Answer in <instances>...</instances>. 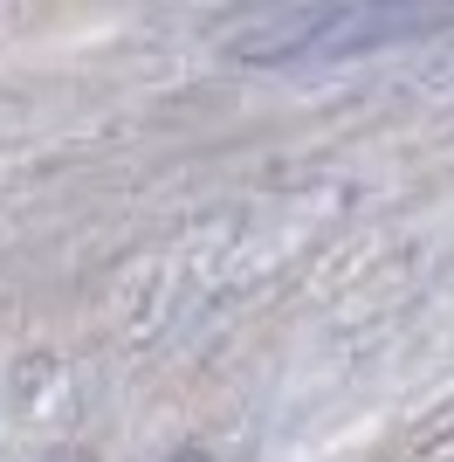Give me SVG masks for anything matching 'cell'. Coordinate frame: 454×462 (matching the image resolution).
Segmentation results:
<instances>
[{"label":"cell","mask_w":454,"mask_h":462,"mask_svg":"<svg viewBox=\"0 0 454 462\" xmlns=\"http://www.w3.org/2000/svg\"><path fill=\"white\" fill-rule=\"evenodd\" d=\"M440 28H454V0H296V7H255L221 35V49L255 69H283V62L378 56Z\"/></svg>","instance_id":"6da1fadb"},{"label":"cell","mask_w":454,"mask_h":462,"mask_svg":"<svg viewBox=\"0 0 454 462\" xmlns=\"http://www.w3.org/2000/svg\"><path fill=\"white\" fill-rule=\"evenodd\" d=\"M56 462H90V456H56Z\"/></svg>","instance_id":"7a4b0ae2"}]
</instances>
